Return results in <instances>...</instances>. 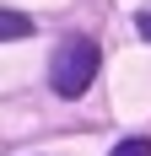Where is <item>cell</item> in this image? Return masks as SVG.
<instances>
[{
  "label": "cell",
  "mask_w": 151,
  "mask_h": 156,
  "mask_svg": "<svg viewBox=\"0 0 151 156\" xmlns=\"http://www.w3.org/2000/svg\"><path fill=\"white\" fill-rule=\"evenodd\" d=\"M97 65H103V54H97L92 38H65L54 48V59H49V86L60 97H81L92 86V76H97Z\"/></svg>",
  "instance_id": "obj_1"
},
{
  "label": "cell",
  "mask_w": 151,
  "mask_h": 156,
  "mask_svg": "<svg viewBox=\"0 0 151 156\" xmlns=\"http://www.w3.org/2000/svg\"><path fill=\"white\" fill-rule=\"evenodd\" d=\"M32 27H38V22H32L27 11H6V5H0V43H11V38H32Z\"/></svg>",
  "instance_id": "obj_2"
},
{
  "label": "cell",
  "mask_w": 151,
  "mask_h": 156,
  "mask_svg": "<svg viewBox=\"0 0 151 156\" xmlns=\"http://www.w3.org/2000/svg\"><path fill=\"white\" fill-rule=\"evenodd\" d=\"M113 156H151V140H146V135H135V140H124Z\"/></svg>",
  "instance_id": "obj_3"
},
{
  "label": "cell",
  "mask_w": 151,
  "mask_h": 156,
  "mask_svg": "<svg viewBox=\"0 0 151 156\" xmlns=\"http://www.w3.org/2000/svg\"><path fill=\"white\" fill-rule=\"evenodd\" d=\"M140 38H151V11H146V16H140Z\"/></svg>",
  "instance_id": "obj_4"
}]
</instances>
